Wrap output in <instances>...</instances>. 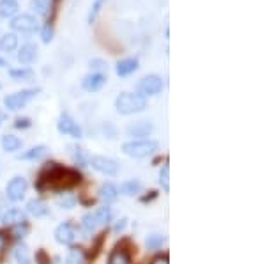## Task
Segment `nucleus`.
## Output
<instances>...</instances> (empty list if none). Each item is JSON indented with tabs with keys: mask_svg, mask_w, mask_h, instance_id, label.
Here are the masks:
<instances>
[{
	"mask_svg": "<svg viewBox=\"0 0 265 264\" xmlns=\"http://www.w3.org/2000/svg\"><path fill=\"white\" fill-rule=\"evenodd\" d=\"M81 181L80 172L73 169H64L58 167V163H46V169L39 174L37 179V188H53V190H64L78 184Z\"/></svg>",
	"mask_w": 265,
	"mask_h": 264,
	"instance_id": "1",
	"label": "nucleus"
},
{
	"mask_svg": "<svg viewBox=\"0 0 265 264\" xmlns=\"http://www.w3.org/2000/svg\"><path fill=\"white\" fill-rule=\"evenodd\" d=\"M115 109L121 115H131L143 112L147 109V99L140 94H133V92H122L117 99H115Z\"/></svg>",
	"mask_w": 265,
	"mask_h": 264,
	"instance_id": "2",
	"label": "nucleus"
},
{
	"mask_svg": "<svg viewBox=\"0 0 265 264\" xmlns=\"http://www.w3.org/2000/svg\"><path fill=\"white\" fill-rule=\"evenodd\" d=\"M158 149L159 144L156 140H147V139L131 140V142H126L122 146V151L128 156H131V158H145V156H151L152 152H156Z\"/></svg>",
	"mask_w": 265,
	"mask_h": 264,
	"instance_id": "3",
	"label": "nucleus"
},
{
	"mask_svg": "<svg viewBox=\"0 0 265 264\" xmlns=\"http://www.w3.org/2000/svg\"><path fill=\"white\" fill-rule=\"evenodd\" d=\"M39 92V89H25V91H20V92H14V94H9L4 98V105L6 109L9 110H20L27 105L28 101L34 98V96Z\"/></svg>",
	"mask_w": 265,
	"mask_h": 264,
	"instance_id": "4",
	"label": "nucleus"
},
{
	"mask_svg": "<svg viewBox=\"0 0 265 264\" xmlns=\"http://www.w3.org/2000/svg\"><path fill=\"white\" fill-rule=\"evenodd\" d=\"M163 91V78L158 75H147L138 84V94L140 96H156Z\"/></svg>",
	"mask_w": 265,
	"mask_h": 264,
	"instance_id": "5",
	"label": "nucleus"
},
{
	"mask_svg": "<svg viewBox=\"0 0 265 264\" xmlns=\"http://www.w3.org/2000/svg\"><path fill=\"white\" fill-rule=\"evenodd\" d=\"M57 128H58V131H61L62 135H71L73 139H81V137H83L81 126L78 124V122L74 121V119L71 117V115L67 112L61 114V117H58V122H57Z\"/></svg>",
	"mask_w": 265,
	"mask_h": 264,
	"instance_id": "6",
	"label": "nucleus"
},
{
	"mask_svg": "<svg viewBox=\"0 0 265 264\" xmlns=\"http://www.w3.org/2000/svg\"><path fill=\"white\" fill-rule=\"evenodd\" d=\"M89 163L92 165V169L98 172L104 174V176H115L119 172V163L113 158H106V156H92L89 160Z\"/></svg>",
	"mask_w": 265,
	"mask_h": 264,
	"instance_id": "7",
	"label": "nucleus"
},
{
	"mask_svg": "<svg viewBox=\"0 0 265 264\" xmlns=\"http://www.w3.org/2000/svg\"><path fill=\"white\" fill-rule=\"evenodd\" d=\"M11 29L16 32H23V34H31V32H36L37 31V20L36 16L32 14H18L11 20Z\"/></svg>",
	"mask_w": 265,
	"mask_h": 264,
	"instance_id": "8",
	"label": "nucleus"
},
{
	"mask_svg": "<svg viewBox=\"0 0 265 264\" xmlns=\"http://www.w3.org/2000/svg\"><path fill=\"white\" fill-rule=\"evenodd\" d=\"M27 188H28V183H27L25 177H13V179L9 181V184H7L6 193H7V197H9L11 200L18 202V200H21L25 197Z\"/></svg>",
	"mask_w": 265,
	"mask_h": 264,
	"instance_id": "9",
	"label": "nucleus"
},
{
	"mask_svg": "<svg viewBox=\"0 0 265 264\" xmlns=\"http://www.w3.org/2000/svg\"><path fill=\"white\" fill-rule=\"evenodd\" d=\"M55 240L61 245H71L76 240V230H74V227L71 225L69 222L61 224L57 227V230H55Z\"/></svg>",
	"mask_w": 265,
	"mask_h": 264,
	"instance_id": "10",
	"label": "nucleus"
},
{
	"mask_svg": "<svg viewBox=\"0 0 265 264\" xmlns=\"http://www.w3.org/2000/svg\"><path fill=\"white\" fill-rule=\"evenodd\" d=\"M104 84H106V76H104L103 73H91V75H87L83 80H81L83 89L85 91H89V92L99 91V89L104 87Z\"/></svg>",
	"mask_w": 265,
	"mask_h": 264,
	"instance_id": "11",
	"label": "nucleus"
},
{
	"mask_svg": "<svg viewBox=\"0 0 265 264\" xmlns=\"http://www.w3.org/2000/svg\"><path fill=\"white\" fill-rule=\"evenodd\" d=\"M2 222H4V225H7V227L21 225L27 222V215H25V211L18 209V207H13V209H9L6 215H2Z\"/></svg>",
	"mask_w": 265,
	"mask_h": 264,
	"instance_id": "12",
	"label": "nucleus"
},
{
	"mask_svg": "<svg viewBox=\"0 0 265 264\" xmlns=\"http://www.w3.org/2000/svg\"><path fill=\"white\" fill-rule=\"evenodd\" d=\"M154 129V126L151 124L149 121H138V122H133L126 128L129 137H149Z\"/></svg>",
	"mask_w": 265,
	"mask_h": 264,
	"instance_id": "13",
	"label": "nucleus"
},
{
	"mask_svg": "<svg viewBox=\"0 0 265 264\" xmlns=\"http://www.w3.org/2000/svg\"><path fill=\"white\" fill-rule=\"evenodd\" d=\"M138 69V59L136 57H128V59H122V61L117 62V68H115V71H117L119 76H128L134 73Z\"/></svg>",
	"mask_w": 265,
	"mask_h": 264,
	"instance_id": "14",
	"label": "nucleus"
},
{
	"mask_svg": "<svg viewBox=\"0 0 265 264\" xmlns=\"http://www.w3.org/2000/svg\"><path fill=\"white\" fill-rule=\"evenodd\" d=\"M36 57H37V48L36 44L32 43L23 44V46L20 48V51H18V61H20L21 64H31V62L36 61Z\"/></svg>",
	"mask_w": 265,
	"mask_h": 264,
	"instance_id": "15",
	"label": "nucleus"
},
{
	"mask_svg": "<svg viewBox=\"0 0 265 264\" xmlns=\"http://www.w3.org/2000/svg\"><path fill=\"white\" fill-rule=\"evenodd\" d=\"M27 211L32 215V217L39 218V217H44V215L48 213V206L44 200L32 199V200H28V204H27Z\"/></svg>",
	"mask_w": 265,
	"mask_h": 264,
	"instance_id": "16",
	"label": "nucleus"
},
{
	"mask_svg": "<svg viewBox=\"0 0 265 264\" xmlns=\"http://www.w3.org/2000/svg\"><path fill=\"white\" fill-rule=\"evenodd\" d=\"M18 0H0V18H11L18 13Z\"/></svg>",
	"mask_w": 265,
	"mask_h": 264,
	"instance_id": "17",
	"label": "nucleus"
},
{
	"mask_svg": "<svg viewBox=\"0 0 265 264\" xmlns=\"http://www.w3.org/2000/svg\"><path fill=\"white\" fill-rule=\"evenodd\" d=\"M117 197H119V190H117V187H113L111 183H106V184H103V187L99 188V199L104 200L106 204L115 202V200H117Z\"/></svg>",
	"mask_w": 265,
	"mask_h": 264,
	"instance_id": "18",
	"label": "nucleus"
},
{
	"mask_svg": "<svg viewBox=\"0 0 265 264\" xmlns=\"http://www.w3.org/2000/svg\"><path fill=\"white\" fill-rule=\"evenodd\" d=\"M141 183L140 181H136V179H129V181H126V183H122L121 184V193L122 195H126V197H133V195H138V193L141 192Z\"/></svg>",
	"mask_w": 265,
	"mask_h": 264,
	"instance_id": "19",
	"label": "nucleus"
},
{
	"mask_svg": "<svg viewBox=\"0 0 265 264\" xmlns=\"http://www.w3.org/2000/svg\"><path fill=\"white\" fill-rule=\"evenodd\" d=\"M18 48V36L16 34H4L0 38V51H14Z\"/></svg>",
	"mask_w": 265,
	"mask_h": 264,
	"instance_id": "20",
	"label": "nucleus"
},
{
	"mask_svg": "<svg viewBox=\"0 0 265 264\" xmlns=\"http://www.w3.org/2000/svg\"><path fill=\"white\" fill-rule=\"evenodd\" d=\"M21 147V140L14 135H4L2 137V149L7 152H14Z\"/></svg>",
	"mask_w": 265,
	"mask_h": 264,
	"instance_id": "21",
	"label": "nucleus"
},
{
	"mask_svg": "<svg viewBox=\"0 0 265 264\" xmlns=\"http://www.w3.org/2000/svg\"><path fill=\"white\" fill-rule=\"evenodd\" d=\"M14 261H16V264H31V255H28L27 245H16V248H14Z\"/></svg>",
	"mask_w": 265,
	"mask_h": 264,
	"instance_id": "22",
	"label": "nucleus"
},
{
	"mask_svg": "<svg viewBox=\"0 0 265 264\" xmlns=\"http://www.w3.org/2000/svg\"><path fill=\"white\" fill-rule=\"evenodd\" d=\"M44 154H46V147H44V146H36V147H32V149H28V151L21 152V154H18V158H20V160H39L41 156H44Z\"/></svg>",
	"mask_w": 265,
	"mask_h": 264,
	"instance_id": "23",
	"label": "nucleus"
},
{
	"mask_svg": "<svg viewBox=\"0 0 265 264\" xmlns=\"http://www.w3.org/2000/svg\"><path fill=\"white\" fill-rule=\"evenodd\" d=\"M108 264H131V257L126 250H115L111 252Z\"/></svg>",
	"mask_w": 265,
	"mask_h": 264,
	"instance_id": "24",
	"label": "nucleus"
},
{
	"mask_svg": "<svg viewBox=\"0 0 265 264\" xmlns=\"http://www.w3.org/2000/svg\"><path fill=\"white\" fill-rule=\"evenodd\" d=\"M94 217H96V220H98V225L108 224V222H110V217H111V211H110V207H108V204L106 206L98 207V209L94 211Z\"/></svg>",
	"mask_w": 265,
	"mask_h": 264,
	"instance_id": "25",
	"label": "nucleus"
},
{
	"mask_svg": "<svg viewBox=\"0 0 265 264\" xmlns=\"http://www.w3.org/2000/svg\"><path fill=\"white\" fill-rule=\"evenodd\" d=\"M51 0H31V7L41 16H46L48 9H50Z\"/></svg>",
	"mask_w": 265,
	"mask_h": 264,
	"instance_id": "26",
	"label": "nucleus"
},
{
	"mask_svg": "<svg viewBox=\"0 0 265 264\" xmlns=\"http://www.w3.org/2000/svg\"><path fill=\"white\" fill-rule=\"evenodd\" d=\"M104 2H106V0H94V4L91 6V11H89V16H87L89 23H94V21H96V18L99 16L101 9H103Z\"/></svg>",
	"mask_w": 265,
	"mask_h": 264,
	"instance_id": "27",
	"label": "nucleus"
},
{
	"mask_svg": "<svg viewBox=\"0 0 265 264\" xmlns=\"http://www.w3.org/2000/svg\"><path fill=\"white\" fill-rule=\"evenodd\" d=\"M81 225H83V229L87 230V232H92V230L98 229V220H96L94 213H87L83 215V218H81Z\"/></svg>",
	"mask_w": 265,
	"mask_h": 264,
	"instance_id": "28",
	"label": "nucleus"
},
{
	"mask_svg": "<svg viewBox=\"0 0 265 264\" xmlns=\"http://www.w3.org/2000/svg\"><path fill=\"white\" fill-rule=\"evenodd\" d=\"M83 250L81 248H71L69 255L66 259V264H83Z\"/></svg>",
	"mask_w": 265,
	"mask_h": 264,
	"instance_id": "29",
	"label": "nucleus"
},
{
	"mask_svg": "<svg viewBox=\"0 0 265 264\" xmlns=\"http://www.w3.org/2000/svg\"><path fill=\"white\" fill-rule=\"evenodd\" d=\"M32 69L28 68H20V69H11L9 71V76L14 78V80H28V78H32Z\"/></svg>",
	"mask_w": 265,
	"mask_h": 264,
	"instance_id": "30",
	"label": "nucleus"
},
{
	"mask_svg": "<svg viewBox=\"0 0 265 264\" xmlns=\"http://www.w3.org/2000/svg\"><path fill=\"white\" fill-rule=\"evenodd\" d=\"M165 236H159V234H152V236L147 237V247L151 248V250H158V248H161L163 245H165Z\"/></svg>",
	"mask_w": 265,
	"mask_h": 264,
	"instance_id": "31",
	"label": "nucleus"
},
{
	"mask_svg": "<svg viewBox=\"0 0 265 264\" xmlns=\"http://www.w3.org/2000/svg\"><path fill=\"white\" fill-rule=\"evenodd\" d=\"M159 184H161L165 192L170 190V167L168 165L163 167L161 172H159Z\"/></svg>",
	"mask_w": 265,
	"mask_h": 264,
	"instance_id": "32",
	"label": "nucleus"
},
{
	"mask_svg": "<svg viewBox=\"0 0 265 264\" xmlns=\"http://www.w3.org/2000/svg\"><path fill=\"white\" fill-rule=\"evenodd\" d=\"M58 206L61 207H64V209H71V207H74V204H76V197H73V195H62V197H58Z\"/></svg>",
	"mask_w": 265,
	"mask_h": 264,
	"instance_id": "33",
	"label": "nucleus"
},
{
	"mask_svg": "<svg viewBox=\"0 0 265 264\" xmlns=\"http://www.w3.org/2000/svg\"><path fill=\"white\" fill-rule=\"evenodd\" d=\"M71 154H73V160L76 163H80V165H85L87 163V156H85L83 149H80V147H71Z\"/></svg>",
	"mask_w": 265,
	"mask_h": 264,
	"instance_id": "34",
	"label": "nucleus"
},
{
	"mask_svg": "<svg viewBox=\"0 0 265 264\" xmlns=\"http://www.w3.org/2000/svg\"><path fill=\"white\" fill-rule=\"evenodd\" d=\"M41 39H43V43H50V41L53 39V27H51L50 23H46L43 27V31H41Z\"/></svg>",
	"mask_w": 265,
	"mask_h": 264,
	"instance_id": "35",
	"label": "nucleus"
},
{
	"mask_svg": "<svg viewBox=\"0 0 265 264\" xmlns=\"http://www.w3.org/2000/svg\"><path fill=\"white\" fill-rule=\"evenodd\" d=\"M32 126V121L28 117H23V119H16V122H14V128H18V129H27V128H31Z\"/></svg>",
	"mask_w": 265,
	"mask_h": 264,
	"instance_id": "36",
	"label": "nucleus"
},
{
	"mask_svg": "<svg viewBox=\"0 0 265 264\" xmlns=\"http://www.w3.org/2000/svg\"><path fill=\"white\" fill-rule=\"evenodd\" d=\"M27 232H28L27 224H21V225H14V227H13V234H14L16 237H23Z\"/></svg>",
	"mask_w": 265,
	"mask_h": 264,
	"instance_id": "37",
	"label": "nucleus"
},
{
	"mask_svg": "<svg viewBox=\"0 0 265 264\" xmlns=\"http://www.w3.org/2000/svg\"><path fill=\"white\" fill-rule=\"evenodd\" d=\"M36 259H37V262L39 264H50V257L46 255V252L44 250H39L36 254Z\"/></svg>",
	"mask_w": 265,
	"mask_h": 264,
	"instance_id": "38",
	"label": "nucleus"
},
{
	"mask_svg": "<svg viewBox=\"0 0 265 264\" xmlns=\"http://www.w3.org/2000/svg\"><path fill=\"white\" fill-rule=\"evenodd\" d=\"M91 68L92 69H104L106 68V62L99 61V59H94V61H91Z\"/></svg>",
	"mask_w": 265,
	"mask_h": 264,
	"instance_id": "39",
	"label": "nucleus"
},
{
	"mask_svg": "<svg viewBox=\"0 0 265 264\" xmlns=\"http://www.w3.org/2000/svg\"><path fill=\"white\" fill-rule=\"evenodd\" d=\"M126 225H128V220L126 218H122V220L117 222V225H115V232H121V230L126 229Z\"/></svg>",
	"mask_w": 265,
	"mask_h": 264,
	"instance_id": "40",
	"label": "nucleus"
},
{
	"mask_svg": "<svg viewBox=\"0 0 265 264\" xmlns=\"http://www.w3.org/2000/svg\"><path fill=\"white\" fill-rule=\"evenodd\" d=\"M4 250H6V234L0 230V257H2Z\"/></svg>",
	"mask_w": 265,
	"mask_h": 264,
	"instance_id": "41",
	"label": "nucleus"
},
{
	"mask_svg": "<svg viewBox=\"0 0 265 264\" xmlns=\"http://www.w3.org/2000/svg\"><path fill=\"white\" fill-rule=\"evenodd\" d=\"M152 264H170V261H168L166 255H159V257H156L154 261H152Z\"/></svg>",
	"mask_w": 265,
	"mask_h": 264,
	"instance_id": "42",
	"label": "nucleus"
},
{
	"mask_svg": "<svg viewBox=\"0 0 265 264\" xmlns=\"http://www.w3.org/2000/svg\"><path fill=\"white\" fill-rule=\"evenodd\" d=\"M4 124V114H2V110H0V126Z\"/></svg>",
	"mask_w": 265,
	"mask_h": 264,
	"instance_id": "43",
	"label": "nucleus"
},
{
	"mask_svg": "<svg viewBox=\"0 0 265 264\" xmlns=\"http://www.w3.org/2000/svg\"><path fill=\"white\" fill-rule=\"evenodd\" d=\"M2 66H6V59L0 57V68H2Z\"/></svg>",
	"mask_w": 265,
	"mask_h": 264,
	"instance_id": "44",
	"label": "nucleus"
},
{
	"mask_svg": "<svg viewBox=\"0 0 265 264\" xmlns=\"http://www.w3.org/2000/svg\"><path fill=\"white\" fill-rule=\"evenodd\" d=\"M0 218H2V211H0Z\"/></svg>",
	"mask_w": 265,
	"mask_h": 264,
	"instance_id": "45",
	"label": "nucleus"
}]
</instances>
